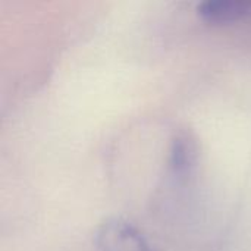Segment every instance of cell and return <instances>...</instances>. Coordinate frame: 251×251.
<instances>
[{"mask_svg": "<svg viewBox=\"0 0 251 251\" xmlns=\"http://www.w3.org/2000/svg\"><path fill=\"white\" fill-rule=\"evenodd\" d=\"M199 13L213 22H228L251 15V0H206L199 4Z\"/></svg>", "mask_w": 251, "mask_h": 251, "instance_id": "2", "label": "cell"}, {"mask_svg": "<svg viewBox=\"0 0 251 251\" xmlns=\"http://www.w3.org/2000/svg\"><path fill=\"white\" fill-rule=\"evenodd\" d=\"M96 244L100 251H153L134 225L119 218L107 219L100 225Z\"/></svg>", "mask_w": 251, "mask_h": 251, "instance_id": "1", "label": "cell"}]
</instances>
